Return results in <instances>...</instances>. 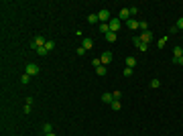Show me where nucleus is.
Masks as SVG:
<instances>
[{"instance_id": "nucleus-11", "label": "nucleus", "mask_w": 183, "mask_h": 136, "mask_svg": "<svg viewBox=\"0 0 183 136\" xmlns=\"http://www.w3.org/2000/svg\"><path fill=\"white\" fill-rule=\"evenodd\" d=\"M100 33H102L104 37L110 33V26H108V23H102V24H100Z\"/></svg>"}, {"instance_id": "nucleus-29", "label": "nucleus", "mask_w": 183, "mask_h": 136, "mask_svg": "<svg viewBox=\"0 0 183 136\" xmlns=\"http://www.w3.org/2000/svg\"><path fill=\"white\" fill-rule=\"evenodd\" d=\"M177 31H179V29H177V26H175V24H173L171 29H169V33H171V35H175V33H177Z\"/></svg>"}, {"instance_id": "nucleus-2", "label": "nucleus", "mask_w": 183, "mask_h": 136, "mask_svg": "<svg viewBox=\"0 0 183 136\" xmlns=\"http://www.w3.org/2000/svg\"><path fill=\"white\" fill-rule=\"evenodd\" d=\"M24 73H27V75H37V73H39V65H37V63H29V65L24 67Z\"/></svg>"}, {"instance_id": "nucleus-30", "label": "nucleus", "mask_w": 183, "mask_h": 136, "mask_svg": "<svg viewBox=\"0 0 183 136\" xmlns=\"http://www.w3.org/2000/svg\"><path fill=\"white\" fill-rule=\"evenodd\" d=\"M43 136H57L55 132H49V134H43Z\"/></svg>"}, {"instance_id": "nucleus-15", "label": "nucleus", "mask_w": 183, "mask_h": 136, "mask_svg": "<svg viewBox=\"0 0 183 136\" xmlns=\"http://www.w3.org/2000/svg\"><path fill=\"white\" fill-rule=\"evenodd\" d=\"M110 106H112V110H114V112H118V110L122 108V104H120V100H114V102L110 104Z\"/></svg>"}, {"instance_id": "nucleus-20", "label": "nucleus", "mask_w": 183, "mask_h": 136, "mask_svg": "<svg viewBox=\"0 0 183 136\" xmlns=\"http://www.w3.org/2000/svg\"><path fill=\"white\" fill-rule=\"evenodd\" d=\"M165 45H167V37H163V39H159V41H157V47H159V49H163Z\"/></svg>"}, {"instance_id": "nucleus-9", "label": "nucleus", "mask_w": 183, "mask_h": 136, "mask_svg": "<svg viewBox=\"0 0 183 136\" xmlns=\"http://www.w3.org/2000/svg\"><path fill=\"white\" fill-rule=\"evenodd\" d=\"M102 102L104 104H112L114 102V96H112V93H102Z\"/></svg>"}, {"instance_id": "nucleus-24", "label": "nucleus", "mask_w": 183, "mask_h": 136, "mask_svg": "<svg viewBox=\"0 0 183 136\" xmlns=\"http://www.w3.org/2000/svg\"><path fill=\"white\" fill-rule=\"evenodd\" d=\"M173 63H177V65H183V57H173Z\"/></svg>"}, {"instance_id": "nucleus-8", "label": "nucleus", "mask_w": 183, "mask_h": 136, "mask_svg": "<svg viewBox=\"0 0 183 136\" xmlns=\"http://www.w3.org/2000/svg\"><path fill=\"white\" fill-rule=\"evenodd\" d=\"M100 61H102V65H108V63L112 61V53H110V51H106V53H102V57H100Z\"/></svg>"}, {"instance_id": "nucleus-14", "label": "nucleus", "mask_w": 183, "mask_h": 136, "mask_svg": "<svg viewBox=\"0 0 183 136\" xmlns=\"http://www.w3.org/2000/svg\"><path fill=\"white\" fill-rule=\"evenodd\" d=\"M96 73H98L100 77H104V75L108 73V71H106V65H100V67H96Z\"/></svg>"}, {"instance_id": "nucleus-28", "label": "nucleus", "mask_w": 183, "mask_h": 136, "mask_svg": "<svg viewBox=\"0 0 183 136\" xmlns=\"http://www.w3.org/2000/svg\"><path fill=\"white\" fill-rule=\"evenodd\" d=\"M128 10H130V16H134V14H137V12H138V8H137V6H130Z\"/></svg>"}, {"instance_id": "nucleus-22", "label": "nucleus", "mask_w": 183, "mask_h": 136, "mask_svg": "<svg viewBox=\"0 0 183 136\" xmlns=\"http://www.w3.org/2000/svg\"><path fill=\"white\" fill-rule=\"evenodd\" d=\"M88 23H98V14H90V16H88Z\"/></svg>"}, {"instance_id": "nucleus-21", "label": "nucleus", "mask_w": 183, "mask_h": 136, "mask_svg": "<svg viewBox=\"0 0 183 136\" xmlns=\"http://www.w3.org/2000/svg\"><path fill=\"white\" fill-rule=\"evenodd\" d=\"M47 53H49V51H47L45 47H39V49H37V55H47Z\"/></svg>"}, {"instance_id": "nucleus-16", "label": "nucleus", "mask_w": 183, "mask_h": 136, "mask_svg": "<svg viewBox=\"0 0 183 136\" xmlns=\"http://www.w3.org/2000/svg\"><path fill=\"white\" fill-rule=\"evenodd\" d=\"M47 49V51H53V49H55V43H53V41H45V45H43Z\"/></svg>"}, {"instance_id": "nucleus-7", "label": "nucleus", "mask_w": 183, "mask_h": 136, "mask_svg": "<svg viewBox=\"0 0 183 136\" xmlns=\"http://www.w3.org/2000/svg\"><path fill=\"white\" fill-rule=\"evenodd\" d=\"M138 39H140V41H142L145 45H149V43H151V39H153V33H151V31H147V33H142V35H140Z\"/></svg>"}, {"instance_id": "nucleus-23", "label": "nucleus", "mask_w": 183, "mask_h": 136, "mask_svg": "<svg viewBox=\"0 0 183 136\" xmlns=\"http://www.w3.org/2000/svg\"><path fill=\"white\" fill-rule=\"evenodd\" d=\"M92 65H94V67H100V65H102V61H100V57H96V59L92 61Z\"/></svg>"}, {"instance_id": "nucleus-19", "label": "nucleus", "mask_w": 183, "mask_h": 136, "mask_svg": "<svg viewBox=\"0 0 183 136\" xmlns=\"http://www.w3.org/2000/svg\"><path fill=\"white\" fill-rule=\"evenodd\" d=\"M106 41H108V43H114L116 41V33H108L106 35Z\"/></svg>"}, {"instance_id": "nucleus-10", "label": "nucleus", "mask_w": 183, "mask_h": 136, "mask_svg": "<svg viewBox=\"0 0 183 136\" xmlns=\"http://www.w3.org/2000/svg\"><path fill=\"white\" fill-rule=\"evenodd\" d=\"M81 47H83V49L88 51V49H92V47H94V41H92V39H83V43H81Z\"/></svg>"}, {"instance_id": "nucleus-3", "label": "nucleus", "mask_w": 183, "mask_h": 136, "mask_svg": "<svg viewBox=\"0 0 183 136\" xmlns=\"http://www.w3.org/2000/svg\"><path fill=\"white\" fill-rule=\"evenodd\" d=\"M98 21L100 23H110V10H100L98 12Z\"/></svg>"}, {"instance_id": "nucleus-25", "label": "nucleus", "mask_w": 183, "mask_h": 136, "mask_svg": "<svg viewBox=\"0 0 183 136\" xmlns=\"http://www.w3.org/2000/svg\"><path fill=\"white\" fill-rule=\"evenodd\" d=\"M122 73H124L126 77H130V75H132V69H130V67H124V71H122Z\"/></svg>"}, {"instance_id": "nucleus-5", "label": "nucleus", "mask_w": 183, "mask_h": 136, "mask_svg": "<svg viewBox=\"0 0 183 136\" xmlns=\"http://www.w3.org/2000/svg\"><path fill=\"white\" fill-rule=\"evenodd\" d=\"M118 18H120V21H128V18H132V16H130V10H128V8H122V10L118 12Z\"/></svg>"}, {"instance_id": "nucleus-17", "label": "nucleus", "mask_w": 183, "mask_h": 136, "mask_svg": "<svg viewBox=\"0 0 183 136\" xmlns=\"http://www.w3.org/2000/svg\"><path fill=\"white\" fill-rule=\"evenodd\" d=\"M43 132H45V134H49V132H53V126L49 124V122H45V124H43Z\"/></svg>"}, {"instance_id": "nucleus-6", "label": "nucleus", "mask_w": 183, "mask_h": 136, "mask_svg": "<svg viewBox=\"0 0 183 136\" xmlns=\"http://www.w3.org/2000/svg\"><path fill=\"white\" fill-rule=\"evenodd\" d=\"M126 26H128L130 31H137L138 26H140V23H138V21H134V18H128V21H126Z\"/></svg>"}, {"instance_id": "nucleus-26", "label": "nucleus", "mask_w": 183, "mask_h": 136, "mask_svg": "<svg viewBox=\"0 0 183 136\" xmlns=\"http://www.w3.org/2000/svg\"><path fill=\"white\" fill-rule=\"evenodd\" d=\"M175 26H177L179 31H183V16H181V18H179V21H177V24H175Z\"/></svg>"}, {"instance_id": "nucleus-4", "label": "nucleus", "mask_w": 183, "mask_h": 136, "mask_svg": "<svg viewBox=\"0 0 183 136\" xmlns=\"http://www.w3.org/2000/svg\"><path fill=\"white\" fill-rule=\"evenodd\" d=\"M43 45H45V39H43V37H37V39L31 41V47H33V49H39V47H43Z\"/></svg>"}, {"instance_id": "nucleus-13", "label": "nucleus", "mask_w": 183, "mask_h": 136, "mask_svg": "<svg viewBox=\"0 0 183 136\" xmlns=\"http://www.w3.org/2000/svg\"><path fill=\"white\" fill-rule=\"evenodd\" d=\"M134 65H137V59H134V57H128V59H126V67L134 69Z\"/></svg>"}, {"instance_id": "nucleus-12", "label": "nucleus", "mask_w": 183, "mask_h": 136, "mask_svg": "<svg viewBox=\"0 0 183 136\" xmlns=\"http://www.w3.org/2000/svg\"><path fill=\"white\" fill-rule=\"evenodd\" d=\"M173 57H183V49H181V45H175V49H173Z\"/></svg>"}, {"instance_id": "nucleus-27", "label": "nucleus", "mask_w": 183, "mask_h": 136, "mask_svg": "<svg viewBox=\"0 0 183 136\" xmlns=\"http://www.w3.org/2000/svg\"><path fill=\"white\" fill-rule=\"evenodd\" d=\"M159 85H161L159 79H153V81H151V87H159Z\"/></svg>"}, {"instance_id": "nucleus-18", "label": "nucleus", "mask_w": 183, "mask_h": 136, "mask_svg": "<svg viewBox=\"0 0 183 136\" xmlns=\"http://www.w3.org/2000/svg\"><path fill=\"white\" fill-rule=\"evenodd\" d=\"M29 81H31V75H27V73H23V75H21V83H23V85H27Z\"/></svg>"}, {"instance_id": "nucleus-1", "label": "nucleus", "mask_w": 183, "mask_h": 136, "mask_svg": "<svg viewBox=\"0 0 183 136\" xmlns=\"http://www.w3.org/2000/svg\"><path fill=\"white\" fill-rule=\"evenodd\" d=\"M108 26H110V33H118L120 26H122V21H120V18H110Z\"/></svg>"}]
</instances>
